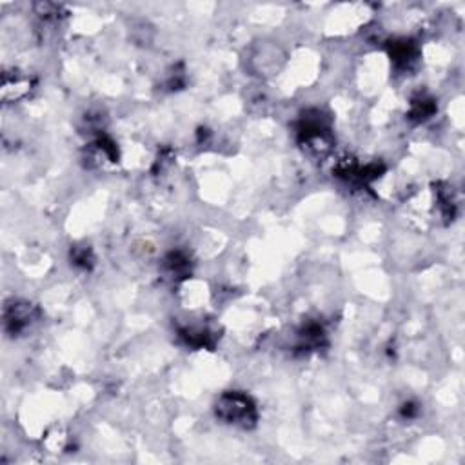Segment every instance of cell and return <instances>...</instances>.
Segmentation results:
<instances>
[{"label": "cell", "mask_w": 465, "mask_h": 465, "mask_svg": "<svg viewBox=\"0 0 465 465\" xmlns=\"http://www.w3.org/2000/svg\"><path fill=\"white\" fill-rule=\"evenodd\" d=\"M217 415L224 420V422L236 425V427L249 429L256 423L258 413H256V406L248 394L239 393V391H231V393H224L217 403Z\"/></svg>", "instance_id": "6da1fadb"}, {"label": "cell", "mask_w": 465, "mask_h": 465, "mask_svg": "<svg viewBox=\"0 0 465 465\" xmlns=\"http://www.w3.org/2000/svg\"><path fill=\"white\" fill-rule=\"evenodd\" d=\"M4 320L6 329H9L13 335L24 331L35 320V307L28 302H13L11 306H6Z\"/></svg>", "instance_id": "7a4b0ae2"}, {"label": "cell", "mask_w": 465, "mask_h": 465, "mask_svg": "<svg viewBox=\"0 0 465 465\" xmlns=\"http://www.w3.org/2000/svg\"><path fill=\"white\" fill-rule=\"evenodd\" d=\"M391 57H393L394 64H398V66L406 67L415 60L416 57V47L413 42H407V40H402V42H396L391 50Z\"/></svg>", "instance_id": "3957f363"}, {"label": "cell", "mask_w": 465, "mask_h": 465, "mask_svg": "<svg viewBox=\"0 0 465 465\" xmlns=\"http://www.w3.org/2000/svg\"><path fill=\"white\" fill-rule=\"evenodd\" d=\"M432 113H435V104H432V101H427V98H418V101L413 102L411 118L423 120V118L431 117Z\"/></svg>", "instance_id": "277c9868"}]
</instances>
